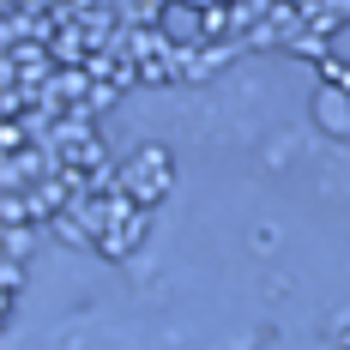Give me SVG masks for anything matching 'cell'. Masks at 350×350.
<instances>
[{"label":"cell","mask_w":350,"mask_h":350,"mask_svg":"<svg viewBox=\"0 0 350 350\" xmlns=\"http://www.w3.org/2000/svg\"><path fill=\"white\" fill-rule=\"evenodd\" d=\"M314 121L326 133H350V91H332V85H320L314 97Z\"/></svg>","instance_id":"obj_1"},{"label":"cell","mask_w":350,"mask_h":350,"mask_svg":"<svg viewBox=\"0 0 350 350\" xmlns=\"http://www.w3.org/2000/svg\"><path fill=\"white\" fill-rule=\"evenodd\" d=\"M332 350H350V326H345V332H338V338H332Z\"/></svg>","instance_id":"obj_2"}]
</instances>
